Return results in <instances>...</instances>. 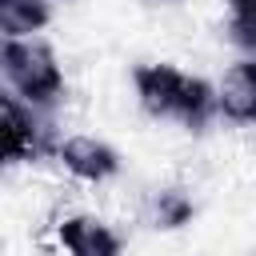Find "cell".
<instances>
[{"label": "cell", "mask_w": 256, "mask_h": 256, "mask_svg": "<svg viewBox=\"0 0 256 256\" xmlns=\"http://www.w3.org/2000/svg\"><path fill=\"white\" fill-rule=\"evenodd\" d=\"M56 152H60L64 168H68L72 176L88 180V184H100V180H108V176L120 172V156H116V148H108V144L96 140V136H68Z\"/></svg>", "instance_id": "obj_4"}, {"label": "cell", "mask_w": 256, "mask_h": 256, "mask_svg": "<svg viewBox=\"0 0 256 256\" xmlns=\"http://www.w3.org/2000/svg\"><path fill=\"white\" fill-rule=\"evenodd\" d=\"M132 84H136L140 108L148 116H172L176 120L180 96H184V84H188V72H180L172 64H140L132 72Z\"/></svg>", "instance_id": "obj_2"}, {"label": "cell", "mask_w": 256, "mask_h": 256, "mask_svg": "<svg viewBox=\"0 0 256 256\" xmlns=\"http://www.w3.org/2000/svg\"><path fill=\"white\" fill-rule=\"evenodd\" d=\"M220 116L232 124H256V60H236L216 88Z\"/></svg>", "instance_id": "obj_5"}, {"label": "cell", "mask_w": 256, "mask_h": 256, "mask_svg": "<svg viewBox=\"0 0 256 256\" xmlns=\"http://www.w3.org/2000/svg\"><path fill=\"white\" fill-rule=\"evenodd\" d=\"M60 244L68 256H120L124 240L96 216H68L60 224Z\"/></svg>", "instance_id": "obj_6"}, {"label": "cell", "mask_w": 256, "mask_h": 256, "mask_svg": "<svg viewBox=\"0 0 256 256\" xmlns=\"http://www.w3.org/2000/svg\"><path fill=\"white\" fill-rule=\"evenodd\" d=\"M48 16H52L48 0H0L4 40H32V32L48 24Z\"/></svg>", "instance_id": "obj_7"}, {"label": "cell", "mask_w": 256, "mask_h": 256, "mask_svg": "<svg viewBox=\"0 0 256 256\" xmlns=\"http://www.w3.org/2000/svg\"><path fill=\"white\" fill-rule=\"evenodd\" d=\"M232 20H256V0H228Z\"/></svg>", "instance_id": "obj_11"}, {"label": "cell", "mask_w": 256, "mask_h": 256, "mask_svg": "<svg viewBox=\"0 0 256 256\" xmlns=\"http://www.w3.org/2000/svg\"><path fill=\"white\" fill-rule=\"evenodd\" d=\"M192 200L180 192V188H168V192H160L156 200H152V224L156 228H164V232H172V228H184L188 220H192Z\"/></svg>", "instance_id": "obj_9"}, {"label": "cell", "mask_w": 256, "mask_h": 256, "mask_svg": "<svg viewBox=\"0 0 256 256\" xmlns=\"http://www.w3.org/2000/svg\"><path fill=\"white\" fill-rule=\"evenodd\" d=\"M0 64H4V76H8L12 92L28 108H48L64 96V76H60V64H56L48 44H40V40H4Z\"/></svg>", "instance_id": "obj_1"}, {"label": "cell", "mask_w": 256, "mask_h": 256, "mask_svg": "<svg viewBox=\"0 0 256 256\" xmlns=\"http://www.w3.org/2000/svg\"><path fill=\"white\" fill-rule=\"evenodd\" d=\"M216 112H220V104H216V88H212L208 80H200V76H188L184 96H180V112H176V120H180L184 128L200 132V128H204Z\"/></svg>", "instance_id": "obj_8"}, {"label": "cell", "mask_w": 256, "mask_h": 256, "mask_svg": "<svg viewBox=\"0 0 256 256\" xmlns=\"http://www.w3.org/2000/svg\"><path fill=\"white\" fill-rule=\"evenodd\" d=\"M228 36H232V44H236L248 60H256V20H232V24H228Z\"/></svg>", "instance_id": "obj_10"}, {"label": "cell", "mask_w": 256, "mask_h": 256, "mask_svg": "<svg viewBox=\"0 0 256 256\" xmlns=\"http://www.w3.org/2000/svg\"><path fill=\"white\" fill-rule=\"evenodd\" d=\"M0 108H4V124H0V128H4V160L16 164V160L40 156V152H44V132H48V128L36 124L32 108L20 104L16 92H4Z\"/></svg>", "instance_id": "obj_3"}]
</instances>
